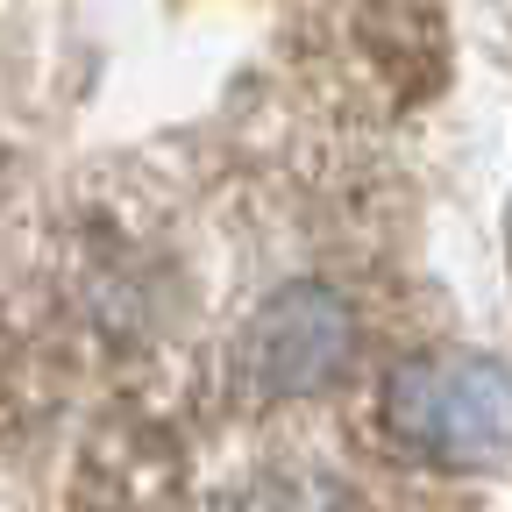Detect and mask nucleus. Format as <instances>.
<instances>
[{
  "label": "nucleus",
  "instance_id": "nucleus-1",
  "mask_svg": "<svg viewBox=\"0 0 512 512\" xmlns=\"http://www.w3.org/2000/svg\"><path fill=\"white\" fill-rule=\"evenodd\" d=\"M384 420L413 456L441 470L512 463V377L491 356H463V349L406 356L384 377Z\"/></svg>",
  "mask_w": 512,
  "mask_h": 512
},
{
  "label": "nucleus",
  "instance_id": "nucleus-2",
  "mask_svg": "<svg viewBox=\"0 0 512 512\" xmlns=\"http://www.w3.org/2000/svg\"><path fill=\"white\" fill-rule=\"evenodd\" d=\"M349 349H356L349 306L328 285H285L256 306L242 335V370L271 399H306V392H328L349 370Z\"/></svg>",
  "mask_w": 512,
  "mask_h": 512
}]
</instances>
